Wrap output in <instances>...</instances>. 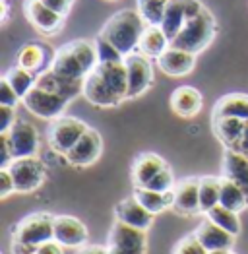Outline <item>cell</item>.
I'll return each instance as SVG.
<instances>
[{
    "instance_id": "cell-11",
    "label": "cell",
    "mask_w": 248,
    "mask_h": 254,
    "mask_svg": "<svg viewBox=\"0 0 248 254\" xmlns=\"http://www.w3.org/2000/svg\"><path fill=\"white\" fill-rule=\"evenodd\" d=\"M23 14H25L27 21L45 37L59 35L64 27V21H66V16L51 10L41 0H25L23 2Z\"/></svg>"
},
{
    "instance_id": "cell-20",
    "label": "cell",
    "mask_w": 248,
    "mask_h": 254,
    "mask_svg": "<svg viewBox=\"0 0 248 254\" xmlns=\"http://www.w3.org/2000/svg\"><path fill=\"white\" fill-rule=\"evenodd\" d=\"M165 167H169V165H167V161L161 155H157V153H153V151H144V153H140V155L134 159L132 171H130L134 189H145V187L149 185V181H151L153 177H157Z\"/></svg>"
},
{
    "instance_id": "cell-19",
    "label": "cell",
    "mask_w": 248,
    "mask_h": 254,
    "mask_svg": "<svg viewBox=\"0 0 248 254\" xmlns=\"http://www.w3.org/2000/svg\"><path fill=\"white\" fill-rule=\"evenodd\" d=\"M196 57L198 55H192L188 51L177 49V47H169L155 63H157V68L163 74H167V76H171V78H183V76H188L194 70Z\"/></svg>"
},
{
    "instance_id": "cell-2",
    "label": "cell",
    "mask_w": 248,
    "mask_h": 254,
    "mask_svg": "<svg viewBox=\"0 0 248 254\" xmlns=\"http://www.w3.org/2000/svg\"><path fill=\"white\" fill-rule=\"evenodd\" d=\"M97 64H99V59H97L95 41L74 39V41L64 43L62 47L57 49L51 70L57 72L62 78L83 82L93 72V68Z\"/></svg>"
},
{
    "instance_id": "cell-25",
    "label": "cell",
    "mask_w": 248,
    "mask_h": 254,
    "mask_svg": "<svg viewBox=\"0 0 248 254\" xmlns=\"http://www.w3.org/2000/svg\"><path fill=\"white\" fill-rule=\"evenodd\" d=\"M221 117H231V119H241L248 123V95L247 93H227L219 97L213 105L211 119H221Z\"/></svg>"
},
{
    "instance_id": "cell-45",
    "label": "cell",
    "mask_w": 248,
    "mask_h": 254,
    "mask_svg": "<svg viewBox=\"0 0 248 254\" xmlns=\"http://www.w3.org/2000/svg\"><path fill=\"white\" fill-rule=\"evenodd\" d=\"M0 10H2V23L8 21V16H10V6L6 0H0Z\"/></svg>"
},
{
    "instance_id": "cell-44",
    "label": "cell",
    "mask_w": 248,
    "mask_h": 254,
    "mask_svg": "<svg viewBox=\"0 0 248 254\" xmlns=\"http://www.w3.org/2000/svg\"><path fill=\"white\" fill-rule=\"evenodd\" d=\"M235 151H239V153H243V155H247V157H248V123L245 125V132H243V138H241V142L237 144Z\"/></svg>"
},
{
    "instance_id": "cell-17",
    "label": "cell",
    "mask_w": 248,
    "mask_h": 254,
    "mask_svg": "<svg viewBox=\"0 0 248 254\" xmlns=\"http://www.w3.org/2000/svg\"><path fill=\"white\" fill-rule=\"evenodd\" d=\"M55 53L57 51H53L45 43H27V45H23L18 51L16 64L39 76L45 70H51L53 61H55Z\"/></svg>"
},
{
    "instance_id": "cell-36",
    "label": "cell",
    "mask_w": 248,
    "mask_h": 254,
    "mask_svg": "<svg viewBox=\"0 0 248 254\" xmlns=\"http://www.w3.org/2000/svg\"><path fill=\"white\" fill-rule=\"evenodd\" d=\"M175 185H177V181H175L173 171H171V167H165L157 177H153V179L149 181V185H147L145 189L157 190V192H169L175 189Z\"/></svg>"
},
{
    "instance_id": "cell-33",
    "label": "cell",
    "mask_w": 248,
    "mask_h": 254,
    "mask_svg": "<svg viewBox=\"0 0 248 254\" xmlns=\"http://www.w3.org/2000/svg\"><path fill=\"white\" fill-rule=\"evenodd\" d=\"M138 14L142 16L145 25H161L167 12L169 0H136Z\"/></svg>"
},
{
    "instance_id": "cell-35",
    "label": "cell",
    "mask_w": 248,
    "mask_h": 254,
    "mask_svg": "<svg viewBox=\"0 0 248 254\" xmlns=\"http://www.w3.org/2000/svg\"><path fill=\"white\" fill-rule=\"evenodd\" d=\"M173 254H209V253L206 251V247L198 241V237L192 233L188 235V237H185V239H181L175 245Z\"/></svg>"
},
{
    "instance_id": "cell-34",
    "label": "cell",
    "mask_w": 248,
    "mask_h": 254,
    "mask_svg": "<svg viewBox=\"0 0 248 254\" xmlns=\"http://www.w3.org/2000/svg\"><path fill=\"white\" fill-rule=\"evenodd\" d=\"M95 49H97V59L99 63H123L124 55L113 45L105 39L103 35L95 37Z\"/></svg>"
},
{
    "instance_id": "cell-8",
    "label": "cell",
    "mask_w": 248,
    "mask_h": 254,
    "mask_svg": "<svg viewBox=\"0 0 248 254\" xmlns=\"http://www.w3.org/2000/svg\"><path fill=\"white\" fill-rule=\"evenodd\" d=\"M6 169L10 171L14 185H16V192L20 194H29V192L37 190L47 179V167L37 155L14 159Z\"/></svg>"
},
{
    "instance_id": "cell-7",
    "label": "cell",
    "mask_w": 248,
    "mask_h": 254,
    "mask_svg": "<svg viewBox=\"0 0 248 254\" xmlns=\"http://www.w3.org/2000/svg\"><path fill=\"white\" fill-rule=\"evenodd\" d=\"M107 247H109V254H145L147 233L115 219L109 231Z\"/></svg>"
},
{
    "instance_id": "cell-26",
    "label": "cell",
    "mask_w": 248,
    "mask_h": 254,
    "mask_svg": "<svg viewBox=\"0 0 248 254\" xmlns=\"http://www.w3.org/2000/svg\"><path fill=\"white\" fill-rule=\"evenodd\" d=\"M169 47H171V41L165 35V31L161 29V25H147L136 53H142L147 59L157 61Z\"/></svg>"
},
{
    "instance_id": "cell-48",
    "label": "cell",
    "mask_w": 248,
    "mask_h": 254,
    "mask_svg": "<svg viewBox=\"0 0 248 254\" xmlns=\"http://www.w3.org/2000/svg\"><path fill=\"white\" fill-rule=\"evenodd\" d=\"M231 254H237V253H233V251H231Z\"/></svg>"
},
{
    "instance_id": "cell-14",
    "label": "cell",
    "mask_w": 248,
    "mask_h": 254,
    "mask_svg": "<svg viewBox=\"0 0 248 254\" xmlns=\"http://www.w3.org/2000/svg\"><path fill=\"white\" fill-rule=\"evenodd\" d=\"M8 142L12 148V155L14 159H21V157H33L37 155L39 149V132L31 123L18 119L14 123V127L8 132Z\"/></svg>"
},
{
    "instance_id": "cell-37",
    "label": "cell",
    "mask_w": 248,
    "mask_h": 254,
    "mask_svg": "<svg viewBox=\"0 0 248 254\" xmlns=\"http://www.w3.org/2000/svg\"><path fill=\"white\" fill-rule=\"evenodd\" d=\"M12 254H64L62 253V247L59 243L51 241V243H45L39 247H16L12 245Z\"/></svg>"
},
{
    "instance_id": "cell-13",
    "label": "cell",
    "mask_w": 248,
    "mask_h": 254,
    "mask_svg": "<svg viewBox=\"0 0 248 254\" xmlns=\"http://www.w3.org/2000/svg\"><path fill=\"white\" fill-rule=\"evenodd\" d=\"M103 153V138L95 128H87V132L80 138V142L70 149L64 159L72 167H89L93 165Z\"/></svg>"
},
{
    "instance_id": "cell-40",
    "label": "cell",
    "mask_w": 248,
    "mask_h": 254,
    "mask_svg": "<svg viewBox=\"0 0 248 254\" xmlns=\"http://www.w3.org/2000/svg\"><path fill=\"white\" fill-rule=\"evenodd\" d=\"M12 161H14V155H12V148H10V142H8V134L2 132L0 134V167L6 169Z\"/></svg>"
},
{
    "instance_id": "cell-30",
    "label": "cell",
    "mask_w": 248,
    "mask_h": 254,
    "mask_svg": "<svg viewBox=\"0 0 248 254\" xmlns=\"http://www.w3.org/2000/svg\"><path fill=\"white\" fill-rule=\"evenodd\" d=\"M219 196H221V177H213V175L200 177V208H202V213H207L211 208H215L219 204Z\"/></svg>"
},
{
    "instance_id": "cell-21",
    "label": "cell",
    "mask_w": 248,
    "mask_h": 254,
    "mask_svg": "<svg viewBox=\"0 0 248 254\" xmlns=\"http://www.w3.org/2000/svg\"><path fill=\"white\" fill-rule=\"evenodd\" d=\"M115 217H117V221H123L126 225L142 229V231H147L153 225V219H155V215L147 212L134 196L124 198L115 206Z\"/></svg>"
},
{
    "instance_id": "cell-12",
    "label": "cell",
    "mask_w": 248,
    "mask_h": 254,
    "mask_svg": "<svg viewBox=\"0 0 248 254\" xmlns=\"http://www.w3.org/2000/svg\"><path fill=\"white\" fill-rule=\"evenodd\" d=\"M206 6L200 0H169L167 4V12L161 29L165 31V35L169 37V41H173L181 29L185 27V23L188 20H192L194 16H198Z\"/></svg>"
},
{
    "instance_id": "cell-10",
    "label": "cell",
    "mask_w": 248,
    "mask_h": 254,
    "mask_svg": "<svg viewBox=\"0 0 248 254\" xmlns=\"http://www.w3.org/2000/svg\"><path fill=\"white\" fill-rule=\"evenodd\" d=\"M126 74H128V101L144 95L153 84V64L151 59L144 57L142 53H132L124 57Z\"/></svg>"
},
{
    "instance_id": "cell-39",
    "label": "cell",
    "mask_w": 248,
    "mask_h": 254,
    "mask_svg": "<svg viewBox=\"0 0 248 254\" xmlns=\"http://www.w3.org/2000/svg\"><path fill=\"white\" fill-rule=\"evenodd\" d=\"M16 121H18L16 119V107L0 105V134L8 132L10 128L14 127Z\"/></svg>"
},
{
    "instance_id": "cell-27",
    "label": "cell",
    "mask_w": 248,
    "mask_h": 254,
    "mask_svg": "<svg viewBox=\"0 0 248 254\" xmlns=\"http://www.w3.org/2000/svg\"><path fill=\"white\" fill-rule=\"evenodd\" d=\"M245 121L241 119H231V117H221V119H211V127L213 134L217 136V140L225 146V149H235L237 144L243 138L245 132Z\"/></svg>"
},
{
    "instance_id": "cell-22",
    "label": "cell",
    "mask_w": 248,
    "mask_h": 254,
    "mask_svg": "<svg viewBox=\"0 0 248 254\" xmlns=\"http://www.w3.org/2000/svg\"><path fill=\"white\" fill-rule=\"evenodd\" d=\"M194 235L198 237V241L206 247L207 253H213V251H233L235 247V235H231L229 231L221 229L219 225H215L211 219H204L198 227Z\"/></svg>"
},
{
    "instance_id": "cell-6",
    "label": "cell",
    "mask_w": 248,
    "mask_h": 254,
    "mask_svg": "<svg viewBox=\"0 0 248 254\" xmlns=\"http://www.w3.org/2000/svg\"><path fill=\"white\" fill-rule=\"evenodd\" d=\"M87 128L89 127L80 119L62 115L59 119L51 121V127L47 130V142L55 153L64 157L80 142V138L87 132Z\"/></svg>"
},
{
    "instance_id": "cell-9",
    "label": "cell",
    "mask_w": 248,
    "mask_h": 254,
    "mask_svg": "<svg viewBox=\"0 0 248 254\" xmlns=\"http://www.w3.org/2000/svg\"><path fill=\"white\" fill-rule=\"evenodd\" d=\"M21 103H23V107L31 115L39 117L43 121H55V119H59V117L64 115L66 107L70 105V101L66 97L57 95V93H51V91L41 89L37 85L21 99Z\"/></svg>"
},
{
    "instance_id": "cell-4",
    "label": "cell",
    "mask_w": 248,
    "mask_h": 254,
    "mask_svg": "<svg viewBox=\"0 0 248 254\" xmlns=\"http://www.w3.org/2000/svg\"><path fill=\"white\" fill-rule=\"evenodd\" d=\"M215 35H217V21L213 18V14L204 8L198 16L186 21L181 33L171 41V47L188 51L192 55H200L211 45Z\"/></svg>"
},
{
    "instance_id": "cell-46",
    "label": "cell",
    "mask_w": 248,
    "mask_h": 254,
    "mask_svg": "<svg viewBox=\"0 0 248 254\" xmlns=\"http://www.w3.org/2000/svg\"><path fill=\"white\" fill-rule=\"evenodd\" d=\"M209 254H231V251H213V253Z\"/></svg>"
},
{
    "instance_id": "cell-32",
    "label": "cell",
    "mask_w": 248,
    "mask_h": 254,
    "mask_svg": "<svg viewBox=\"0 0 248 254\" xmlns=\"http://www.w3.org/2000/svg\"><path fill=\"white\" fill-rule=\"evenodd\" d=\"M4 78L10 82V85L14 87V91L20 95L21 99L35 87V82H37V74H33V72H29V70H25V68H21V66H14V68H10L6 74H4Z\"/></svg>"
},
{
    "instance_id": "cell-38",
    "label": "cell",
    "mask_w": 248,
    "mask_h": 254,
    "mask_svg": "<svg viewBox=\"0 0 248 254\" xmlns=\"http://www.w3.org/2000/svg\"><path fill=\"white\" fill-rule=\"evenodd\" d=\"M20 101H21V97L14 91V87L10 85V82L2 76V80H0V105L18 107Z\"/></svg>"
},
{
    "instance_id": "cell-28",
    "label": "cell",
    "mask_w": 248,
    "mask_h": 254,
    "mask_svg": "<svg viewBox=\"0 0 248 254\" xmlns=\"http://www.w3.org/2000/svg\"><path fill=\"white\" fill-rule=\"evenodd\" d=\"M147 212L153 215L165 212V210H173V202H175V189L169 192H157L149 190V189H134L132 194Z\"/></svg>"
},
{
    "instance_id": "cell-43",
    "label": "cell",
    "mask_w": 248,
    "mask_h": 254,
    "mask_svg": "<svg viewBox=\"0 0 248 254\" xmlns=\"http://www.w3.org/2000/svg\"><path fill=\"white\" fill-rule=\"evenodd\" d=\"M76 254H109V247H99V245H85L78 249Z\"/></svg>"
},
{
    "instance_id": "cell-31",
    "label": "cell",
    "mask_w": 248,
    "mask_h": 254,
    "mask_svg": "<svg viewBox=\"0 0 248 254\" xmlns=\"http://www.w3.org/2000/svg\"><path fill=\"white\" fill-rule=\"evenodd\" d=\"M207 219H211L215 225H219L221 229H225L229 231L231 235H237L241 233V229H243V225H241V217H239V213L233 212V210H227V208H223L221 204H217L215 208H211L207 213H204Z\"/></svg>"
},
{
    "instance_id": "cell-24",
    "label": "cell",
    "mask_w": 248,
    "mask_h": 254,
    "mask_svg": "<svg viewBox=\"0 0 248 254\" xmlns=\"http://www.w3.org/2000/svg\"><path fill=\"white\" fill-rule=\"evenodd\" d=\"M221 177L233 181L239 185L245 194L248 196V157L235 151V149H225L223 153V165H221Z\"/></svg>"
},
{
    "instance_id": "cell-23",
    "label": "cell",
    "mask_w": 248,
    "mask_h": 254,
    "mask_svg": "<svg viewBox=\"0 0 248 254\" xmlns=\"http://www.w3.org/2000/svg\"><path fill=\"white\" fill-rule=\"evenodd\" d=\"M37 87L41 89H47L51 93H57V95H62L66 97L68 101L76 99L78 95H83V82H76V80H68V78H62L57 72L53 70H45L37 76V82H35Z\"/></svg>"
},
{
    "instance_id": "cell-5",
    "label": "cell",
    "mask_w": 248,
    "mask_h": 254,
    "mask_svg": "<svg viewBox=\"0 0 248 254\" xmlns=\"http://www.w3.org/2000/svg\"><path fill=\"white\" fill-rule=\"evenodd\" d=\"M51 241H55V215L49 212L29 213L12 229V245L16 247H39Z\"/></svg>"
},
{
    "instance_id": "cell-16",
    "label": "cell",
    "mask_w": 248,
    "mask_h": 254,
    "mask_svg": "<svg viewBox=\"0 0 248 254\" xmlns=\"http://www.w3.org/2000/svg\"><path fill=\"white\" fill-rule=\"evenodd\" d=\"M89 231L78 217L55 215V243L66 249H82L87 245Z\"/></svg>"
},
{
    "instance_id": "cell-18",
    "label": "cell",
    "mask_w": 248,
    "mask_h": 254,
    "mask_svg": "<svg viewBox=\"0 0 248 254\" xmlns=\"http://www.w3.org/2000/svg\"><path fill=\"white\" fill-rule=\"evenodd\" d=\"M171 111L181 117V119H194L200 115L202 107H204V97L202 91H198L192 85H181L171 93L169 99Z\"/></svg>"
},
{
    "instance_id": "cell-29",
    "label": "cell",
    "mask_w": 248,
    "mask_h": 254,
    "mask_svg": "<svg viewBox=\"0 0 248 254\" xmlns=\"http://www.w3.org/2000/svg\"><path fill=\"white\" fill-rule=\"evenodd\" d=\"M219 204L227 210L241 213L248 208V196L245 190L235 185L233 181H229L225 177H221V196H219Z\"/></svg>"
},
{
    "instance_id": "cell-1",
    "label": "cell",
    "mask_w": 248,
    "mask_h": 254,
    "mask_svg": "<svg viewBox=\"0 0 248 254\" xmlns=\"http://www.w3.org/2000/svg\"><path fill=\"white\" fill-rule=\"evenodd\" d=\"M83 97L99 109H113L128 101V74L123 63H99L83 80Z\"/></svg>"
},
{
    "instance_id": "cell-15",
    "label": "cell",
    "mask_w": 248,
    "mask_h": 254,
    "mask_svg": "<svg viewBox=\"0 0 248 254\" xmlns=\"http://www.w3.org/2000/svg\"><path fill=\"white\" fill-rule=\"evenodd\" d=\"M173 212L185 217L202 213L200 208V177H186L175 185Z\"/></svg>"
},
{
    "instance_id": "cell-42",
    "label": "cell",
    "mask_w": 248,
    "mask_h": 254,
    "mask_svg": "<svg viewBox=\"0 0 248 254\" xmlns=\"http://www.w3.org/2000/svg\"><path fill=\"white\" fill-rule=\"evenodd\" d=\"M41 2L45 6H49L51 10L62 14V16H68L70 10H72V4H74V0H41Z\"/></svg>"
},
{
    "instance_id": "cell-47",
    "label": "cell",
    "mask_w": 248,
    "mask_h": 254,
    "mask_svg": "<svg viewBox=\"0 0 248 254\" xmlns=\"http://www.w3.org/2000/svg\"><path fill=\"white\" fill-rule=\"evenodd\" d=\"M107 2H117V0H107Z\"/></svg>"
},
{
    "instance_id": "cell-3",
    "label": "cell",
    "mask_w": 248,
    "mask_h": 254,
    "mask_svg": "<svg viewBox=\"0 0 248 254\" xmlns=\"http://www.w3.org/2000/svg\"><path fill=\"white\" fill-rule=\"evenodd\" d=\"M145 21L138 14V10H119L105 21L99 35H103L109 43H113L124 57L138 51L140 39L145 31Z\"/></svg>"
},
{
    "instance_id": "cell-41",
    "label": "cell",
    "mask_w": 248,
    "mask_h": 254,
    "mask_svg": "<svg viewBox=\"0 0 248 254\" xmlns=\"http://www.w3.org/2000/svg\"><path fill=\"white\" fill-rule=\"evenodd\" d=\"M12 192H16V185L10 171L0 169V198H8Z\"/></svg>"
}]
</instances>
